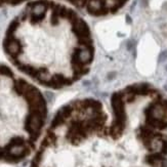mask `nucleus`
<instances>
[{
    "label": "nucleus",
    "mask_w": 167,
    "mask_h": 167,
    "mask_svg": "<svg viewBox=\"0 0 167 167\" xmlns=\"http://www.w3.org/2000/svg\"><path fill=\"white\" fill-rule=\"evenodd\" d=\"M110 120L109 109L96 97L64 105L45 128L31 167H103Z\"/></svg>",
    "instance_id": "nucleus-1"
},
{
    "label": "nucleus",
    "mask_w": 167,
    "mask_h": 167,
    "mask_svg": "<svg viewBox=\"0 0 167 167\" xmlns=\"http://www.w3.org/2000/svg\"><path fill=\"white\" fill-rule=\"evenodd\" d=\"M46 119L39 86L0 65V161L19 163L35 152Z\"/></svg>",
    "instance_id": "nucleus-2"
},
{
    "label": "nucleus",
    "mask_w": 167,
    "mask_h": 167,
    "mask_svg": "<svg viewBox=\"0 0 167 167\" xmlns=\"http://www.w3.org/2000/svg\"><path fill=\"white\" fill-rule=\"evenodd\" d=\"M166 58H167V51H164V52H162L161 55H160L159 61H160V62H162L163 60H165Z\"/></svg>",
    "instance_id": "nucleus-3"
},
{
    "label": "nucleus",
    "mask_w": 167,
    "mask_h": 167,
    "mask_svg": "<svg viewBox=\"0 0 167 167\" xmlns=\"http://www.w3.org/2000/svg\"><path fill=\"white\" fill-rule=\"evenodd\" d=\"M126 19H127V23H130V22H131V19H130V18L128 17V15H127V17H126Z\"/></svg>",
    "instance_id": "nucleus-4"
}]
</instances>
